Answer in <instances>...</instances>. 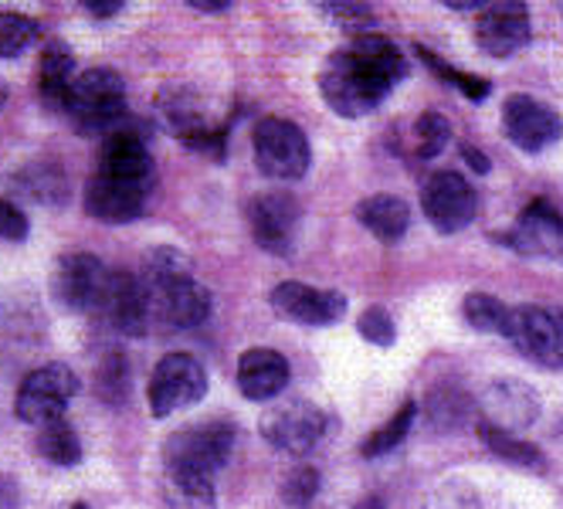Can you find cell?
I'll use <instances>...</instances> for the list:
<instances>
[{"label": "cell", "instance_id": "cell-28", "mask_svg": "<svg viewBox=\"0 0 563 509\" xmlns=\"http://www.w3.org/2000/svg\"><path fill=\"white\" fill-rule=\"evenodd\" d=\"M415 418H418V405H415V401H405V405H400V408L377 428V432H371V439H367L364 445H360V452H364L367 458H380V455L394 452L400 442L408 439Z\"/></svg>", "mask_w": 563, "mask_h": 509}, {"label": "cell", "instance_id": "cell-4", "mask_svg": "<svg viewBox=\"0 0 563 509\" xmlns=\"http://www.w3.org/2000/svg\"><path fill=\"white\" fill-rule=\"evenodd\" d=\"M503 336L527 361L547 370H563V309L516 306L509 309V323Z\"/></svg>", "mask_w": 563, "mask_h": 509}, {"label": "cell", "instance_id": "cell-37", "mask_svg": "<svg viewBox=\"0 0 563 509\" xmlns=\"http://www.w3.org/2000/svg\"><path fill=\"white\" fill-rule=\"evenodd\" d=\"M27 231H31L27 214L14 201L0 198V242H24Z\"/></svg>", "mask_w": 563, "mask_h": 509}, {"label": "cell", "instance_id": "cell-32", "mask_svg": "<svg viewBox=\"0 0 563 509\" xmlns=\"http://www.w3.org/2000/svg\"><path fill=\"white\" fill-rule=\"evenodd\" d=\"M449 136H452V126L441 112H424L415 120V153L421 161H431L441 150L449 146Z\"/></svg>", "mask_w": 563, "mask_h": 509}, {"label": "cell", "instance_id": "cell-17", "mask_svg": "<svg viewBox=\"0 0 563 509\" xmlns=\"http://www.w3.org/2000/svg\"><path fill=\"white\" fill-rule=\"evenodd\" d=\"M475 45L489 58H509L530 45L527 4H486L475 21Z\"/></svg>", "mask_w": 563, "mask_h": 509}, {"label": "cell", "instance_id": "cell-36", "mask_svg": "<svg viewBox=\"0 0 563 509\" xmlns=\"http://www.w3.org/2000/svg\"><path fill=\"white\" fill-rule=\"evenodd\" d=\"M356 330H360V336L371 340L374 346H390V343H394V336H397L394 320H390V312H387L384 306H371V309L360 312Z\"/></svg>", "mask_w": 563, "mask_h": 509}, {"label": "cell", "instance_id": "cell-44", "mask_svg": "<svg viewBox=\"0 0 563 509\" xmlns=\"http://www.w3.org/2000/svg\"><path fill=\"white\" fill-rule=\"evenodd\" d=\"M4 106H8V89L0 86V109H4Z\"/></svg>", "mask_w": 563, "mask_h": 509}, {"label": "cell", "instance_id": "cell-43", "mask_svg": "<svg viewBox=\"0 0 563 509\" xmlns=\"http://www.w3.org/2000/svg\"><path fill=\"white\" fill-rule=\"evenodd\" d=\"M356 509H384V502H380L377 496H371V499H364V502H360Z\"/></svg>", "mask_w": 563, "mask_h": 509}, {"label": "cell", "instance_id": "cell-22", "mask_svg": "<svg viewBox=\"0 0 563 509\" xmlns=\"http://www.w3.org/2000/svg\"><path fill=\"white\" fill-rule=\"evenodd\" d=\"M11 190L18 198H24L31 204H42V208H65L68 193H71L65 170L52 161H34V164L21 167L11 177Z\"/></svg>", "mask_w": 563, "mask_h": 509}, {"label": "cell", "instance_id": "cell-34", "mask_svg": "<svg viewBox=\"0 0 563 509\" xmlns=\"http://www.w3.org/2000/svg\"><path fill=\"white\" fill-rule=\"evenodd\" d=\"M96 387H99V395L112 405H119L126 395H130V364L112 354L106 357V364L99 367V377H96Z\"/></svg>", "mask_w": 563, "mask_h": 509}, {"label": "cell", "instance_id": "cell-5", "mask_svg": "<svg viewBox=\"0 0 563 509\" xmlns=\"http://www.w3.org/2000/svg\"><path fill=\"white\" fill-rule=\"evenodd\" d=\"M252 150L258 170L272 180H299L309 170L306 133L289 120H278V115H268L255 126Z\"/></svg>", "mask_w": 563, "mask_h": 509}, {"label": "cell", "instance_id": "cell-8", "mask_svg": "<svg viewBox=\"0 0 563 509\" xmlns=\"http://www.w3.org/2000/svg\"><path fill=\"white\" fill-rule=\"evenodd\" d=\"M205 395H208V370L190 354H167L156 364L146 390L153 418H167L187 405H197Z\"/></svg>", "mask_w": 563, "mask_h": 509}, {"label": "cell", "instance_id": "cell-26", "mask_svg": "<svg viewBox=\"0 0 563 509\" xmlns=\"http://www.w3.org/2000/svg\"><path fill=\"white\" fill-rule=\"evenodd\" d=\"M478 439L486 442V449L496 458H503L509 465H519V468H527V473H543V468H547V458H543V452L537 445L522 442V439H516L509 432H499V428H493L486 421H478Z\"/></svg>", "mask_w": 563, "mask_h": 509}, {"label": "cell", "instance_id": "cell-27", "mask_svg": "<svg viewBox=\"0 0 563 509\" xmlns=\"http://www.w3.org/2000/svg\"><path fill=\"white\" fill-rule=\"evenodd\" d=\"M37 452H42V458H48L52 465H62V468H71L82 462V442H78L68 418H58V421H48L37 428Z\"/></svg>", "mask_w": 563, "mask_h": 509}, {"label": "cell", "instance_id": "cell-7", "mask_svg": "<svg viewBox=\"0 0 563 509\" xmlns=\"http://www.w3.org/2000/svg\"><path fill=\"white\" fill-rule=\"evenodd\" d=\"M92 317L123 336H143L153 330L150 320V296L140 283V276L133 272H109V279L99 292V302L92 309Z\"/></svg>", "mask_w": 563, "mask_h": 509}, {"label": "cell", "instance_id": "cell-10", "mask_svg": "<svg viewBox=\"0 0 563 509\" xmlns=\"http://www.w3.org/2000/svg\"><path fill=\"white\" fill-rule=\"evenodd\" d=\"M421 208H424V218L434 224V231L455 234L472 224L478 198H475V187L462 174L438 170L428 177L421 190Z\"/></svg>", "mask_w": 563, "mask_h": 509}, {"label": "cell", "instance_id": "cell-20", "mask_svg": "<svg viewBox=\"0 0 563 509\" xmlns=\"http://www.w3.org/2000/svg\"><path fill=\"white\" fill-rule=\"evenodd\" d=\"M99 174L153 187V153L146 146V136L133 126H115L102 140Z\"/></svg>", "mask_w": 563, "mask_h": 509}, {"label": "cell", "instance_id": "cell-35", "mask_svg": "<svg viewBox=\"0 0 563 509\" xmlns=\"http://www.w3.org/2000/svg\"><path fill=\"white\" fill-rule=\"evenodd\" d=\"M319 11H323L336 27L356 31V37H360V34H374L377 14H374V8H367V4H323Z\"/></svg>", "mask_w": 563, "mask_h": 509}, {"label": "cell", "instance_id": "cell-12", "mask_svg": "<svg viewBox=\"0 0 563 509\" xmlns=\"http://www.w3.org/2000/svg\"><path fill=\"white\" fill-rule=\"evenodd\" d=\"M109 279V268L89 255V252H71L62 255L55 265V276H52V296L62 309L68 312H89L99 302V292Z\"/></svg>", "mask_w": 563, "mask_h": 509}, {"label": "cell", "instance_id": "cell-2", "mask_svg": "<svg viewBox=\"0 0 563 509\" xmlns=\"http://www.w3.org/2000/svg\"><path fill=\"white\" fill-rule=\"evenodd\" d=\"M65 115L82 136H109L126 115V82L112 68H89L75 75Z\"/></svg>", "mask_w": 563, "mask_h": 509}, {"label": "cell", "instance_id": "cell-29", "mask_svg": "<svg viewBox=\"0 0 563 509\" xmlns=\"http://www.w3.org/2000/svg\"><path fill=\"white\" fill-rule=\"evenodd\" d=\"M472 411V398L465 395L462 387H438L428 395L424 401V414L434 428H441V432H449V428H459L465 424Z\"/></svg>", "mask_w": 563, "mask_h": 509}, {"label": "cell", "instance_id": "cell-16", "mask_svg": "<svg viewBox=\"0 0 563 509\" xmlns=\"http://www.w3.org/2000/svg\"><path fill=\"white\" fill-rule=\"evenodd\" d=\"M272 306L278 317L302 327H333L343 312L346 299L336 289H316L306 283H282L272 289Z\"/></svg>", "mask_w": 563, "mask_h": 509}, {"label": "cell", "instance_id": "cell-15", "mask_svg": "<svg viewBox=\"0 0 563 509\" xmlns=\"http://www.w3.org/2000/svg\"><path fill=\"white\" fill-rule=\"evenodd\" d=\"M482 408V421L499 428V432H522L540 418V398L530 384L512 380V377H499L493 380L478 398Z\"/></svg>", "mask_w": 563, "mask_h": 509}, {"label": "cell", "instance_id": "cell-33", "mask_svg": "<svg viewBox=\"0 0 563 509\" xmlns=\"http://www.w3.org/2000/svg\"><path fill=\"white\" fill-rule=\"evenodd\" d=\"M421 52V62L424 65H431L441 78H445L449 86H455V89H462L465 92V99H472V102H482L489 92H493V86L486 82V78H475V75H468V71H459V68H452V65H445L441 62L434 52H428V48H418Z\"/></svg>", "mask_w": 563, "mask_h": 509}, {"label": "cell", "instance_id": "cell-18", "mask_svg": "<svg viewBox=\"0 0 563 509\" xmlns=\"http://www.w3.org/2000/svg\"><path fill=\"white\" fill-rule=\"evenodd\" d=\"M150 190L143 184H130L119 177H106V174H92L86 184V211L102 221V224H130L146 211Z\"/></svg>", "mask_w": 563, "mask_h": 509}, {"label": "cell", "instance_id": "cell-38", "mask_svg": "<svg viewBox=\"0 0 563 509\" xmlns=\"http://www.w3.org/2000/svg\"><path fill=\"white\" fill-rule=\"evenodd\" d=\"M316 489H319V473L306 465V468H296V473L286 479L282 496H286V502H292V506H306L316 496Z\"/></svg>", "mask_w": 563, "mask_h": 509}, {"label": "cell", "instance_id": "cell-41", "mask_svg": "<svg viewBox=\"0 0 563 509\" xmlns=\"http://www.w3.org/2000/svg\"><path fill=\"white\" fill-rule=\"evenodd\" d=\"M14 506H18V486L14 479L0 476V509H14Z\"/></svg>", "mask_w": 563, "mask_h": 509}, {"label": "cell", "instance_id": "cell-31", "mask_svg": "<svg viewBox=\"0 0 563 509\" xmlns=\"http://www.w3.org/2000/svg\"><path fill=\"white\" fill-rule=\"evenodd\" d=\"M37 37H42V24L34 18L0 11V58H21Z\"/></svg>", "mask_w": 563, "mask_h": 509}, {"label": "cell", "instance_id": "cell-23", "mask_svg": "<svg viewBox=\"0 0 563 509\" xmlns=\"http://www.w3.org/2000/svg\"><path fill=\"white\" fill-rule=\"evenodd\" d=\"M71 82H75L71 48L58 42V37H52L42 48V65H37V92H42V102L55 112H65Z\"/></svg>", "mask_w": 563, "mask_h": 509}, {"label": "cell", "instance_id": "cell-11", "mask_svg": "<svg viewBox=\"0 0 563 509\" xmlns=\"http://www.w3.org/2000/svg\"><path fill=\"white\" fill-rule=\"evenodd\" d=\"M146 296H150V320L156 330H170V333L194 330L200 323H208L211 317V292L194 276L170 283V286L146 289Z\"/></svg>", "mask_w": 563, "mask_h": 509}, {"label": "cell", "instance_id": "cell-19", "mask_svg": "<svg viewBox=\"0 0 563 509\" xmlns=\"http://www.w3.org/2000/svg\"><path fill=\"white\" fill-rule=\"evenodd\" d=\"M519 255L537 258H560L563 255V214L550 201H533L522 208L516 228L503 239Z\"/></svg>", "mask_w": 563, "mask_h": 509}, {"label": "cell", "instance_id": "cell-25", "mask_svg": "<svg viewBox=\"0 0 563 509\" xmlns=\"http://www.w3.org/2000/svg\"><path fill=\"white\" fill-rule=\"evenodd\" d=\"M167 509H218L214 476L200 473H180V468H167L164 486H159Z\"/></svg>", "mask_w": 563, "mask_h": 509}, {"label": "cell", "instance_id": "cell-9", "mask_svg": "<svg viewBox=\"0 0 563 509\" xmlns=\"http://www.w3.org/2000/svg\"><path fill=\"white\" fill-rule=\"evenodd\" d=\"M299 221H302V208L286 190H265L249 204L252 239L258 242V248L278 258L292 255L299 239Z\"/></svg>", "mask_w": 563, "mask_h": 509}, {"label": "cell", "instance_id": "cell-42", "mask_svg": "<svg viewBox=\"0 0 563 509\" xmlns=\"http://www.w3.org/2000/svg\"><path fill=\"white\" fill-rule=\"evenodd\" d=\"M194 11H200V14H221V11H228L231 4H221V0H208V4H190Z\"/></svg>", "mask_w": 563, "mask_h": 509}, {"label": "cell", "instance_id": "cell-6", "mask_svg": "<svg viewBox=\"0 0 563 509\" xmlns=\"http://www.w3.org/2000/svg\"><path fill=\"white\" fill-rule=\"evenodd\" d=\"M78 395V377L71 367L65 364H45L31 370L21 387H18V401H14V411L21 421L42 428L48 421H58L65 418V408L68 401Z\"/></svg>", "mask_w": 563, "mask_h": 509}, {"label": "cell", "instance_id": "cell-39", "mask_svg": "<svg viewBox=\"0 0 563 509\" xmlns=\"http://www.w3.org/2000/svg\"><path fill=\"white\" fill-rule=\"evenodd\" d=\"M126 4L123 0H99V4H82V11L96 21H106V18H115L119 11H123Z\"/></svg>", "mask_w": 563, "mask_h": 509}, {"label": "cell", "instance_id": "cell-13", "mask_svg": "<svg viewBox=\"0 0 563 509\" xmlns=\"http://www.w3.org/2000/svg\"><path fill=\"white\" fill-rule=\"evenodd\" d=\"M327 432V414L309 401H286L275 405L262 418V435L268 445L289 455H306Z\"/></svg>", "mask_w": 563, "mask_h": 509}, {"label": "cell", "instance_id": "cell-45", "mask_svg": "<svg viewBox=\"0 0 563 509\" xmlns=\"http://www.w3.org/2000/svg\"><path fill=\"white\" fill-rule=\"evenodd\" d=\"M75 509H86V502H78V506H75Z\"/></svg>", "mask_w": 563, "mask_h": 509}, {"label": "cell", "instance_id": "cell-1", "mask_svg": "<svg viewBox=\"0 0 563 509\" xmlns=\"http://www.w3.org/2000/svg\"><path fill=\"white\" fill-rule=\"evenodd\" d=\"M408 78V58L384 34H360L346 48L330 55L319 75L327 106L346 120L371 115Z\"/></svg>", "mask_w": 563, "mask_h": 509}, {"label": "cell", "instance_id": "cell-14", "mask_svg": "<svg viewBox=\"0 0 563 509\" xmlns=\"http://www.w3.org/2000/svg\"><path fill=\"white\" fill-rule=\"evenodd\" d=\"M503 130H506L509 143L519 146L522 153H540L563 136L560 115L533 96H509L506 99Z\"/></svg>", "mask_w": 563, "mask_h": 509}, {"label": "cell", "instance_id": "cell-3", "mask_svg": "<svg viewBox=\"0 0 563 509\" xmlns=\"http://www.w3.org/2000/svg\"><path fill=\"white\" fill-rule=\"evenodd\" d=\"M234 432L238 428L231 421H221V418L184 424L180 432H174L164 445V465L180 468V473L214 476L218 468L231 458Z\"/></svg>", "mask_w": 563, "mask_h": 509}, {"label": "cell", "instance_id": "cell-40", "mask_svg": "<svg viewBox=\"0 0 563 509\" xmlns=\"http://www.w3.org/2000/svg\"><path fill=\"white\" fill-rule=\"evenodd\" d=\"M462 156L468 161V167H472V170H478V174H489V156L482 153V150H475V146H462Z\"/></svg>", "mask_w": 563, "mask_h": 509}, {"label": "cell", "instance_id": "cell-30", "mask_svg": "<svg viewBox=\"0 0 563 509\" xmlns=\"http://www.w3.org/2000/svg\"><path fill=\"white\" fill-rule=\"evenodd\" d=\"M462 317L478 333H506L509 309L489 292H468L465 302H462Z\"/></svg>", "mask_w": 563, "mask_h": 509}, {"label": "cell", "instance_id": "cell-21", "mask_svg": "<svg viewBox=\"0 0 563 509\" xmlns=\"http://www.w3.org/2000/svg\"><path fill=\"white\" fill-rule=\"evenodd\" d=\"M289 387V361L268 346H252L238 357V390L249 401H272Z\"/></svg>", "mask_w": 563, "mask_h": 509}, {"label": "cell", "instance_id": "cell-24", "mask_svg": "<svg viewBox=\"0 0 563 509\" xmlns=\"http://www.w3.org/2000/svg\"><path fill=\"white\" fill-rule=\"evenodd\" d=\"M356 221L364 224L371 234H377L380 242L394 245L408 234L411 208H408V201L394 198V193H374V198L356 204Z\"/></svg>", "mask_w": 563, "mask_h": 509}]
</instances>
